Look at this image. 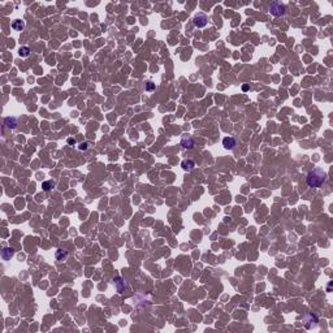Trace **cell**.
Wrapping results in <instances>:
<instances>
[{
    "label": "cell",
    "instance_id": "obj_1",
    "mask_svg": "<svg viewBox=\"0 0 333 333\" xmlns=\"http://www.w3.org/2000/svg\"><path fill=\"white\" fill-rule=\"evenodd\" d=\"M325 180H327L325 171H323L321 168H315L308 172L306 177V182L310 188H320L325 182Z\"/></svg>",
    "mask_w": 333,
    "mask_h": 333
},
{
    "label": "cell",
    "instance_id": "obj_2",
    "mask_svg": "<svg viewBox=\"0 0 333 333\" xmlns=\"http://www.w3.org/2000/svg\"><path fill=\"white\" fill-rule=\"evenodd\" d=\"M270 10H271V13H272L273 16H276V17L282 16V14L285 13V5L281 4L280 2H273V3H271V5H270Z\"/></svg>",
    "mask_w": 333,
    "mask_h": 333
},
{
    "label": "cell",
    "instance_id": "obj_3",
    "mask_svg": "<svg viewBox=\"0 0 333 333\" xmlns=\"http://www.w3.org/2000/svg\"><path fill=\"white\" fill-rule=\"evenodd\" d=\"M207 22H208V17L204 13H198L194 17V25L197 27H204L207 25Z\"/></svg>",
    "mask_w": 333,
    "mask_h": 333
},
{
    "label": "cell",
    "instance_id": "obj_4",
    "mask_svg": "<svg viewBox=\"0 0 333 333\" xmlns=\"http://www.w3.org/2000/svg\"><path fill=\"white\" fill-rule=\"evenodd\" d=\"M181 144L184 146V148H193V146H194V139L190 136H188V134H184L182 139H181Z\"/></svg>",
    "mask_w": 333,
    "mask_h": 333
},
{
    "label": "cell",
    "instance_id": "obj_5",
    "mask_svg": "<svg viewBox=\"0 0 333 333\" xmlns=\"http://www.w3.org/2000/svg\"><path fill=\"white\" fill-rule=\"evenodd\" d=\"M236 144H237V142H236V139L233 137H226V138L223 139V146L226 150H232Z\"/></svg>",
    "mask_w": 333,
    "mask_h": 333
},
{
    "label": "cell",
    "instance_id": "obj_6",
    "mask_svg": "<svg viewBox=\"0 0 333 333\" xmlns=\"http://www.w3.org/2000/svg\"><path fill=\"white\" fill-rule=\"evenodd\" d=\"M181 167H182L184 171H191V169L195 167V163L191 159H188V160H184L182 163H181Z\"/></svg>",
    "mask_w": 333,
    "mask_h": 333
},
{
    "label": "cell",
    "instance_id": "obj_7",
    "mask_svg": "<svg viewBox=\"0 0 333 333\" xmlns=\"http://www.w3.org/2000/svg\"><path fill=\"white\" fill-rule=\"evenodd\" d=\"M13 254H14V250L13 249H9V247H5L2 251V256H3V259H5V260H8V259L12 258Z\"/></svg>",
    "mask_w": 333,
    "mask_h": 333
},
{
    "label": "cell",
    "instance_id": "obj_8",
    "mask_svg": "<svg viewBox=\"0 0 333 333\" xmlns=\"http://www.w3.org/2000/svg\"><path fill=\"white\" fill-rule=\"evenodd\" d=\"M17 124H18V121H17L16 117H7L5 119V125H7L8 128H10V129H14V128L17 126Z\"/></svg>",
    "mask_w": 333,
    "mask_h": 333
},
{
    "label": "cell",
    "instance_id": "obj_9",
    "mask_svg": "<svg viewBox=\"0 0 333 333\" xmlns=\"http://www.w3.org/2000/svg\"><path fill=\"white\" fill-rule=\"evenodd\" d=\"M12 27L14 29V30H17V31H21L22 29L25 27V22L21 21V20H14L12 22Z\"/></svg>",
    "mask_w": 333,
    "mask_h": 333
},
{
    "label": "cell",
    "instance_id": "obj_10",
    "mask_svg": "<svg viewBox=\"0 0 333 333\" xmlns=\"http://www.w3.org/2000/svg\"><path fill=\"white\" fill-rule=\"evenodd\" d=\"M54 186H55V182H54V181H44L43 185H42V188H43V190L48 191V190H51L52 188H54Z\"/></svg>",
    "mask_w": 333,
    "mask_h": 333
},
{
    "label": "cell",
    "instance_id": "obj_11",
    "mask_svg": "<svg viewBox=\"0 0 333 333\" xmlns=\"http://www.w3.org/2000/svg\"><path fill=\"white\" fill-rule=\"evenodd\" d=\"M67 256H68V253H67V251L57 250V253H56V259H57V260H63V259H65Z\"/></svg>",
    "mask_w": 333,
    "mask_h": 333
},
{
    "label": "cell",
    "instance_id": "obj_12",
    "mask_svg": "<svg viewBox=\"0 0 333 333\" xmlns=\"http://www.w3.org/2000/svg\"><path fill=\"white\" fill-rule=\"evenodd\" d=\"M18 54H20V56H22V57H26V56L30 55V50H29V47H21V48L18 50Z\"/></svg>",
    "mask_w": 333,
    "mask_h": 333
},
{
    "label": "cell",
    "instance_id": "obj_13",
    "mask_svg": "<svg viewBox=\"0 0 333 333\" xmlns=\"http://www.w3.org/2000/svg\"><path fill=\"white\" fill-rule=\"evenodd\" d=\"M154 89H155V85L151 82V81H150V82H147V85H146V90H147V91H152Z\"/></svg>",
    "mask_w": 333,
    "mask_h": 333
},
{
    "label": "cell",
    "instance_id": "obj_14",
    "mask_svg": "<svg viewBox=\"0 0 333 333\" xmlns=\"http://www.w3.org/2000/svg\"><path fill=\"white\" fill-rule=\"evenodd\" d=\"M68 143L69 144H75V139L74 138H68Z\"/></svg>",
    "mask_w": 333,
    "mask_h": 333
},
{
    "label": "cell",
    "instance_id": "obj_15",
    "mask_svg": "<svg viewBox=\"0 0 333 333\" xmlns=\"http://www.w3.org/2000/svg\"><path fill=\"white\" fill-rule=\"evenodd\" d=\"M87 148V143H82L79 146V150H86Z\"/></svg>",
    "mask_w": 333,
    "mask_h": 333
},
{
    "label": "cell",
    "instance_id": "obj_16",
    "mask_svg": "<svg viewBox=\"0 0 333 333\" xmlns=\"http://www.w3.org/2000/svg\"><path fill=\"white\" fill-rule=\"evenodd\" d=\"M247 89H249V86H247V85H245V86L242 87V90H243V91H246Z\"/></svg>",
    "mask_w": 333,
    "mask_h": 333
}]
</instances>
